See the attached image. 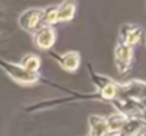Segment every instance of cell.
Returning <instances> with one entry per match:
<instances>
[{"label":"cell","instance_id":"13","mask_svg":"<svg viewBox=\"0 0 146 136\" xmlns=\"http://www.w3.org/2000/svg\"><path fill=\"white\" fill-rule=\"evenodd\" d=\"M57 22H59L57 7H50L49 10H44V23H46V26L56 25Z\"/></svg>","mask_w":146,"mask_h":136},{"label":"cell","instance_id":"9","mask_svg":"<svg viewBox=\"0 0 146 136\" xmlns=\"http://www.w3.org/2000/svg\"><path fill=\"white\" fill-rule=\"evenodd\" d=\"M75 13H76V3L73 0H66L57 7L59 22H70L75 17Z\"/></svg>","mask_w":146,"mask_h":136},{"label":"cell","instance_id":"15","mask_svg":"<svg viewBox=\"0 0 146 136\" xmlns=\"http://www.w3.org/2000/svg\"><path fill=\"white\" fill-rule=\"evenodd\" d=\"M143 106L146 107V99H143Z\"/></svg>","mask_w":146,"mask_h":136},{"label":"cell","instance_id":"6","mask_svg":"<svg viewBox=\"0 0 146 136\" xmlns=\"http://www.w3.org/2000/svg\"><path fill=\"white\" fill-rule=\"evenodd\" d=\"M89 135L90 136H117L116 133L109 132L106 119L99 115L89 116Z\"/></svg>","mask_w":146,"mask_h":136},{"label":"cell","instance_id":"4","mask_svg":"<svg viewBox=\"0 0 146 136\" xmlns=\"http://www.w3.org/2000/svg\"><path fill=\"white\" fill-rule=\"evenodd\" d=\"M56 40V33L52 29V26H42L36 33H35V44L42 49V50H47L54 44Z\"/></svg>","mask_w":146,"mask_h":136},{"label":"cell","instance_id":"2","mask_svg":"<svg viewBox=\"0 0 146 136\" xmlns=\"http://www.w3.org/2000/svg\"><path fill=\"white\" fill-rule=\"evenodd\" d=\"M44 23V10L42 9H27L23 12L19 17V26L29 32V33H36Z\"/></svg>","mask_w":146,"mask_h":136},{"label":"cell","instance_id":"10","mask_svg":"<svg viewBox=\"0 0 146 136\" xmlns=\"http://www.w3.org/2000/svg\"><path fill=\"white\" fill-rule=\"evenodd\" d=\"M127 122V117L122 113H115V115H110L108 119H106V123H108V129L110 133H116L119 135L122 132V129L125 127Z\"/></svg>","mask_w":146,"mask_h":136},{"label":"cell","instance_id":"14","mask_svg":"<svg viewBox=\"0 0 146 136\" xmlns=\"http://www.w3.org/2000/svg\"><path fill=\"white\" fill-rule=\"evenodd\" d=\"M140 136H146V129H143V130H142V135H140Z\"/></svg>","mask_w":146,"mask_h":136},{"label":"cell","instance_id":"12","mask_svg":"<svg viewBox=\"0 0 146 136\" xmlns=\"http://www.w3.org/2000/svg\"><path fill=\"white\" fill-rule=\"evenodd\" d=\"M26 70L29 72H33V73H37L39 67H40V59L36 56V54H26L23 59H22V63H20Z\"/></svg>","mask_w":146,"mask_h":136},{"label":"cell","instance_id":"1","mask_svg":"<svg viewBox=\"0 0 146 136\" xmlns=\"http://www.w3.org/2000/svg\"><path fill=\"white\" fill-rule=\"evenodd\" d=\"M0 69L3 72H6L15 82L20 83V85H33L39 80L37 73L29 72L26 70L22 64H16L12 62H6L3 59H0Z\"/></svg>","mask_w":146,"mask_h":136},{"label":"cell","instance_id":"11","mask_svg":"<svg viewBox=\"0 0 146 136\" xmlns=\"http://www.w3.org/2000/svg\"><path fill=\"white\" fill-rule=\"evenodd\" d=\"M117 93H119V86L113 82H109L106 80L105 85H102L100 88V96L106 100H113L117 98Z\"/></svg>","mask_w":146,"mask_h":136},{"label":"cell","instance_id":"3","mask_svg":"<svg viewBox=\"0 0 146 136\" xmlns=\"http://www.w3.org/2000/svg\"><path fill=\"white\" fill-rule=\"evenodd\" d=\"M133 57V52L132 47L123 43H119L115 49V62L117 66V70L120 73H125L129 67H130V62Z\"/></svg>","mask_w":146,"mask_h":136},{"label":"cell","instance_id":"8","mask_svg":"<svg viewBox=\"0 0 146 136\" xmlns=\"http://www.w3.org/2000/svg\"><path fill=\"white\" fill-rule=\"evenodd\" d=\"M60 63H62V67L66 69L67 72H75L79 67V64H80V56H79L78 52H73V50L66 52L62 56Z\"/></svg>","mask_w":146,"mask_h":136},{"label":"cell","instance_id":"7","mask_svg":"<svg viewBox=\"0 0 146 136\" xmlns=\"http://www.w3.org/2000/svg\"><path fill=\"white\" fill-rule=\"evenodd\" d=\"M120 37H122L120 43L132 47V46L137 44L139 40L142 39V29L135 25H125L120 29Z\"/></svg>","mask_w":146,"mask_h":136},{"label":"cell","instance_id":"5","mask_svg":"<svg viewBox=\"0 0 146 136\" xmlns=\"http://www.w3.org/2000/svg\"><path fill=\"white\" fill-rule=\"evenodd\" d=\"M119 92H122L120 98H129L133 100L135 99H146V83L135 80V82L127 83L123 88H119Z\"/></svg>","mask_w":146,"mask_h":136}]
</instances>
